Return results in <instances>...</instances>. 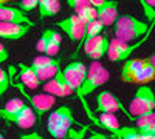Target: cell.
<instances>
[{
  "instance_id": "cell-1",
  "label": "cell",
  "mask_w": 155,
  "mask_h": 139,
  "mask_svg": "<svg viewBox=\"0 0 155 139\" xmlns=\"http://www.w3.org/2000/svg\"><path fill=\"white\" fill-rule=\"evenodd\" d=\"M109 79H110L109 70H107L106 67H102L98 60H93L92 65L87 68L85 79H84V82H82V85H81V88H79V91H78V94H76L78 97L81 99L82 107H84V110L87 111L88 118L92 119L96 125H99V124H98V119H95L93 115L90 113V108H88V105H87V102H85V97H87L88 94H92L93 91H96L98 88L102 87Z\"/></svg>"
},
{
  "instance_id": "cell-2",
  "label": "cell",
  "mask_w": 155,
  "mask_h": 139,
  "mask_svg": "<svg viewBox=\"0 0 155 139\" xmlns=\"http://www.w3.org/2000/svg\"><path fill=\"white\" fill-rule=\"evenodd\" d=\"M115 27V39L126 43H134L140 40V37H144L150 27L143 20L134 16H120L113 23Z\"/></svg>"
},
{
  "instance_id": "cell-3",
  "label": "cell",
  "mask_w": 155,
  "mask_h": 139,
  "mask_svg": "<svg viewBox=\"0 0 155 139\" xmlns=\"http://www.w3.org/2000/svg\"><path fill=\"white\" fill-rule=\"evenodd\" d=\"M74 122L76 121H74L71 108L67 107V105H61L48 116L47 130L56 139H68Z\"/></svg>"
},
{
  "instance_id": "cell-4",
  "label": "cell",
  "mask_w": 155,
  "mask_h": 139,
  "mask_svg": "<svg viewBox=\"0 0 155 139\" xmlns=\"http://www.w3.org/2000/svg\"><path fill=\"white\" fill-rule=\"evenodd\" d=\"M129 118H137L155 111V91L149 85H140L129 105Z\"/></svg>"
},
{
  "instance_id": "cell-5",
  "label": "cell",
  "mask_w": 155,
  "mask_h": 139,
  "mask_svg": "<svg viewBox=\"0 0 155 139\" xmlns=\"http://www.w3.org/2000/svg\"><path fill=\"white\" fill-rule=\"evenodd\" d=\"M153 23H150V28L149 31L146 33V36L143 37L141 40H137L134 43H126V42H121V40H116V39H112L110 43H109V49H107V57L110 62H126L127 59H130V56L137 51L140 46H143L144 42L149 39V36L152 33V28H153Z\"/></svg>"
},
{
  "instance_id": "cell-6",
  "label": "cell",
  "mask_w": 155,
  "mask_h": 139,
  "mask_svg": "<svg viewBox=\"0 0 155 139\" xmlns=\"http://www.w3.org/2000/svg\"><path fill=\"white\" fill-rule=\"evenodd\" d=\"M14 87H16V90H19V93L30 102V107H31L33 111L36 113L37 119H42L44 115H45L47 111H50L51 107H53L54 102H56V97L51 96V94H47V93L30 94V93L27 91V88H25L17 79H16V82H14Z\"/></svg>"
},
{
  "instance_id": "cell-7",
  "label": "cell",
  "mask_w": 155,
  "mask_h": 139,
  "mask_svg": "<svg viewBox=\"0 0 155 139\" xmlns=\"http://www.w3.org/2000/svg\"><path fill=\"white\" fill-rule=\"evenodd\" d=\"M62 71H64V76H65L68 87L71 88V91L78 94V91H79V88L85 79V73H87L85 64H82L81 60H73Z\"/></svg>"
},
{
  "instance_id": "cell-8",
  "label": "cell",
  "mask_w": 155,
  "mask_h": 139,
  "mask_svg": "<svg viewBox=\"0 0 155 139\" xmlns=\"http://www.w3.org/2000/svg\"><path fill=\"white\" fill-rule=\"evenodd\" d=\"M96 111L98 113H112L115 115L116 111H123L124 115L129 118V111L126 110V107L121 104V100L116 97L112 91H101L98 96H96Z\"/></svg>"
},
{
  "instance_id": "cell-9",
  "label": "cell",
  "mask_w": 155,
  "mask_h": 139,
  "mask_svg": "<svg viewBox=\"0 0 155 139\" xmlns=\"http://www.w3.org/2000/svg\"><path fill=\"white\" fill-rule=\"evenodd\" d=\"M58 27L68 36V39L71 42H82L84 39V33H85V25L79 20L76 14H71L67 19H62L58 22Z\"/></svg>"
},
{
  "instance_id": "cell-10",
  "label": "cell",
  "mask_w": 155,
  "mask_h": 139,
  "mask_svg": "<svg viewBox=\"0 0 155 139\" xmlns=\"http://www.w3.org/2000/svg\"><path fill=\"white\" fill-rule=\"evenodd\" d=\"M44 91L47 94L54 96V97H68L73 93L71 88L67 84V81H65V76H64V71L62 70H59L54 74V77H51L50 81L45 82Z\"/></svg>"
},
{
  "instance_id": "cell-11",
  "label": "cell",
  "mask_w": 155,
  "mask_h": 139,
  "mask_svg": "<svg viewBox=\"0 0 155 139\" xmlns=\"http://www.w3.org/2000/svg\"><path fill=\"white\" fill-rule=\"evenodd\" d=\"M33 27L23 23H9L0 22V39L5 40H20L30 33Z\"/></svg>"
},
{
  "instance_id": "cell-12",
  "label": "cell",
  "mask_w": 155,
  "mask_h": 139,
  "mask_svg": "<svg viewBox=\"0 0 155 139\" xmlns=\"http://www.w3.org/2000/svg\"><path fill=\"white\" fill-rule=\"evenodd\" d=\"M0 22H9V23H23L34 27V23L30 20V17L25 14L20 8L0 5Z\"/></svg>"
},
{
  "instance_id": "cell-13",
  "label": "cell",
  "mask_w": 155,
  "mask_h": 139,
  "mask_svg": "<svg viewBox=\"0 0 155 139\" xmlns=\"http://www.w3.org/2000/svg\"><path fill=\"white\" fill-rule=\"evenodd\" d=\"M95 9H96V19L104 27L113 25L115 20L118 19V2H115V0H107L106 3H102Z\"/></svg>"
},
{
  "instance_id": "cell-14",
  "label": "cell",
  "mask_w": 155,
  "mask_h": 139,
  "mask_svg": "<svg viewBox=\"0 0 155 139\" xmlns=\"http://www.w3.org/2000/svg\"><path fill=\"white\" fill-rule=\"evenodd\" d=\"M36 121H37V116L30 105H25L22 110H19L16 113V115H11V116L6 118V122L16 124L20 128H31L36 124Z\"/></svg>"
},
{
  "instance_id": "cell-15",
  "label": "cell",
  "mask_w": 155,
  "mask_h": 139,
  "mask_svg": "<svg viewBox=\"0 0 155 139\" xmlns=\"http://www.w3.org/2000/svg\"><path fill=\"white\" fill-rule=\"evenodd\" d=\"M143 64H144V59H140V57L127 59L123 64V68H121V76H120L121 81L124 84H134L138 71L143 67Z\"/></svg>"
},
{
  "instance_id": "cell-16",
  "label": "cell",
  "mask_w": 155,
  "mask_h": 139,
  "mask_svg": "<svg viewBox=\"0 0 155 139\" xmlns=\"http://www.w3.org/2000/svg\"><path fill=\"white\" fill-rule=\"evenodd\" d=\"M17 81L28 90H36L41 85V81L37 79V74L34 70L27 65V64H19V74H17Z\"/></svg>"
},
{
  "instance_id": "cell-17",
  "label": "cell",
  "mask_w": 155,
  "mask_h": 139,
  "mask_svg": "<svg viewBox=\"0 0 155 139\" xmlns=\"http://www.w3.org/2000/svg\"><path fill=\"white\" fill-rule=\"evenodd\" d=\"M109 43H110V39H109L107 36H102V34L98 36L96 39H95V42H93L92 49L88 51L87 57L92 59V62H93V60H99L101 57H104V56L107 54Z\"/></svg>"
},
{
  "instance_id": "cell-18",
  "label": "cell",
  "mask_w": 155,
  "mask_h": 139,
  "mask_svg": "<svg viewBox=\"0 0 155 139\" xmlns=\"http://www.w3.org/2000/svg\"><path fill=\"white\" fill-rule=\"evenodd\" d=\"M39 19L54 17L61 12V2L59 0H39Z\"/></svg>"
},
{
  "instance_id": "cell-19",
  "label": "cell",
  "mask_w": 155,
  "mask_h": 139,
  "mask_svg": "<svg viewBox=\"0 0 155 139\" xmlns=\"http://www.w3.org/2000/svg\"><path fill=\"white\" fill-rule=\"evenodd\" d=\"M155 81V70L150 64L149 57H144V64L141 67V70L138 71L137 77H135V82L134 84H138V85H147L150 82Z\"/></svg>"
},
{
  "instance_id": "cell-20",
  "label": "cell",
  "mask_w": 155,
  "mask_h": 139,
  "mask_svg": "<svg viewBox=\"0 0 155 139\" xmlns=\"http://www.w3.org/2000/svg\"><path fill=\"white\" fill-rule=\"evenodd\" d=\"M47 34V39H48V45H47V49H45V54L44 56H48V57H53L59 53V46H61V42H62V36L54 31V30H45L44 31Z\"/></svg>"
},
{
  "instance_id": "cell-21",
  "label": "cell",
  "mask_w": 155,
  "mask_h": 139,
  "mask_svg": "<svg viewBox=\"0 0 155 139\" xmlns=\"http://www.w3.org/2000/svg\"><path fill=\"white\" fill-rule=\"evenodd\" d=\"M61 64H62V59H61V57H58L54 64H51L50 67L34 71V73L37 74V79L41 81V84H42V82H47V81H50L51 77H54V74H56V73L61 70Z\"/></svg>"
},
{
  "instance_id": "cell-22",
  "label": "cell",
  "mask_w": 155,
  "mask_h": 139,
  "mask_svg": "<svg viewBox=\"0 0 155 139\" xmlns=\"http://www.w3.org/2000/svg\"><path fill=\"white\" fill-rule=\"evenodd\" d=\"M98 124H99V127L106 128L109 133H113L121 127L120 121L116 119L115 115H112V113H102V115L99 116V119H98Z\"/></svg>"
},
{
  "instance_id": "cell-23",
  "label": "cell",
  "mask_w": 155,
  "mask_h": 139,
  "mask_svg": "<svg viewBox=\"0 0 155 139\" xmlns=\"http://www.w3.org/2000/svg\"><path fill=\"white\" fill-rule=\"evenodd\" d=\"M102 30H104V25H102L98 19L93 20V22H90L88 25H85V33H84L82 42H84V40H88V39H95V37H98V36L102 33Z\"/></svg>"
},
{
  "instance_id": "cell-24",
  "label": "cell",
  "mask_w": 155,
  "mask_h": 139,
  "mask_svg": "<svg viewBox=\"0 0 155 139\" xmlns=\"http://www.w3.org/2000/svg\"><path fill=\"white\" fill-rule=\"evenodd\" d=\"M56 59H58V57H48V56L41 54V56H36V57L33 59V62H31V65H30V67H31L34 71H37V70L47 68V67H50L51 64H54Z\"/></svg>"
},
{
  "instance_id": "cell-25",
  "label": "cell",
  "mask_w": 155,
  "mask_h": 139,
  "mask_svg": "<svg viewBox=\"0 0 155 139\" xmlns=\"http://www.w3.org/2000/svg\"><path fill=\"white\" fill-rule=\"evenodd\" d=\"M76 16L79 17V20H81L84 25H88L90 22L96 20V9H95L93 6H87V8H82L81 11H78Z\"/></svg>"
},
{
  "instance_id": "cell-26",
  "label": "cell",
  "mask_w": 155,
  "mask_h": 139,
  "mask_svg": "<svg viewBox=\"0 0 155 139\" xmlns=\"http://www.w3.org/2000/svg\"><path fill=\"white\" fill-rule=\"evenodd\" d=\"M9 85H11V82H9V73L5 68L0 67V96L8 91Z\"/></svg>"
},
{
  "instance_id": "cell-27",
  "label": "cell",
  "mask_w": 155,
  "mask_h": 139,
  "mask_svg": "<svg viewBox=\"0 0 155 139\" xmlns=\"http://www.w3.org/2000/svg\"><path fill=\"white\" fill-rule=\"evenodd\" d=\"M67 3H68V6H70V8L74 11V14H76L78 11H81L82 8L92 6L88 0H67Z\"/></svg>"
},
{
  "instance_id": "cell-28",
  "label": "cell",
  "mask_w": 155,
  "mask_h": 139,
  "mask_svg": "<svg viewBox=\"0 0 155 139\" xmlns=\"http://www.w3.org/2000/svg\"><path fill=\"white\" fill-rule=\"evenodd\" d=\"M39 5V0H20V9L27 14V12L36 9Z\"/></svg>"
},
{
  "instance_id": "cell-29",
  "label": "cell",
  "mask_w": 155,
  "mask_h": 139,
  "mask_svg": "<svg viewBox=\"0 0 155 139\" xmlns=\"http://www.w3.org/2000/svg\"><path fill=\"white\" fill-rule=\"evenodd\" d=\"M47 45H48V39H47V34L42 33V36L39 37V40L36 43V49L41 54H45V49H47Z\"/></svg>"
},
{
  "instance_id": "cell-30",
  "label": "cell",
  "mask_w": 155,
  "mask_h": 139,
  "mask_svg": "<svg viewBox=\"0 0 155 139\" xmlns=\"http://www.w3.org/2000/svg\"><path fill=\"white\" fill-rule=\"evenodd\" d=\"M140 3L143 5V9H144V14H146L147 20H150V22H155V9H152L150 6H147L144 0H140Z\"/></svg>"
},
{
  "instance_id": "cell-31",
  "label": "cell",
  "mask_w": 155,
  "mask_h": 139,
  "mask_svg": "<svg viewBox=\"0 0 155 139\" xmlns=\"http://www.w3.org/2000/svg\"><path fill=\"white\" fill-rule=\"evenodd\" d=\"M19 139H44V136L37 131H31V133H23L19 136Z\"/></svg>"
},
{
  "instance_id": "cell-32",
  "label": "cell",
  "mask_w": 155,
  "mask_h": 139,
  "mask_svg": "<svg viewBox=\"0 0 155 139\" xmlns=\"http://www.w3.org/2000/svg\"><path fill=\"white\" fill-rule=\"evenodd\" d=\"M8 59H9V51H8V48H5L2 43H0V64L6 62Z\"/></svg>"
},
{
  "instance_id": "cell-33",
  "label": "cell",
  "mask_w": 155,
  "mask_h": 139,
  "mask_svg": "<svg viewBox=\"0 0 155 139\" xmlns=\"http://www.w3.org/2000/svg\"><path fill=\"white\" fill-rule=\"evenodd\" d=\"M87 139H109L106 134H102V133H98V131H93L92 134H90Z\"/></svg>"
},
{
  "instance_id": "cell-34",
  "label": "cell",
  "mask_w": 155,
  "mask_h": 139,
  "mask_svg": "<svg viewBox=\"0 0 155 139\" xmlns=\"http://www.w3.org/2000/svg\"><path fill=\"white\" fill-rule=\"evenodd\" d=\"M90 2V5H92L93 8H98V6H101L102 3H106L107 0H88Z\"/></svg>"
},
{
  "instance_id": "cell-35",
  "label": "cell",
  "mask_w": 155,
  "mask_h": 139,
  "mask_svg": "<svg viewBox=\"0 0 155 139\" xmlns=\"http://www.w3.org/2000/svg\"><path fill=\"white\" fill-rule=\"evenodd\" d=\"M144 2H146L147 6H150L152 9H155V0H144Z\"/></svg>"
},
{
  "instance_id": "cell-36",
  "label": "cell",
  "mask_w": 155,
  "mask_h": 139,
  "mask_svg": "<svg viewBox=\"0 0 155 139\" xmlns=\"http://www.w3.org/2000/svg\"><path fill=\"white\" fill-rule=\"evenodd\" d=\"M141 139H155V134H141Z\"/></svg>"
},
{
  "instance_id": "cell-37",
  "label": "cell",
  "mask_w": 155,
  "mask_h": 139,
  "mask_svg": "<svg viewBox=\"0 0 155 139\" xmlns=\"http://www.w3.org/2000/svg\"><path fill=\"white\" fill-rule=\"evenodd\" d=\"M149 60H150V64H152V67H153V70H155V54H152V56L149 57Z\"/></svg>"
},
{
  "instance_id": "cell-38",
  "label": "cell",
  "mask_w": 155,
  "mask_h": 139,
  "mask_svg": "<svg viewBox=\"0 0 155 139\" xmlns=\"http://www.w3.org/2000/svg\"><path fill=\"white\" fill-rule=\"evenodd\" d=\"M9 2H12V0H0V5H8Z\"/></svg>"
},
{
  "instance_id": "cell-39",
  "label": "cell",
  "mask_w": 155,
  "mask_h": 139,
  "mask_svg": "<svg viewBox=\"0 0 155 139\" xmlns=\"http://www.w3.org/2000/svg\"><path fill=\"white\" fill-rule=\"evenodd\" d=\"M0 139H5V137H3V134H2V133H0Z\"/></svg>"
}]
</instances>
